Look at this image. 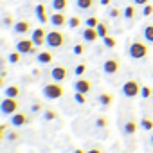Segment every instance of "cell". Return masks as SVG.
Wrapping results in <instances>:
<instances>
[{
    "label": "cell",
    "mask_w": 153,
    "mask_h": 153,
    "mask_svg": "<svg viewBox=\"0 0 153 153\" xmlns=\"http://www.w3.org/2000/svg\"><path fill=\"white\" fill-rule=\"evenodd\" d=\"M148 52H149V47L144 42H140V40L128 42V45H126V54L131 59H142V58L148 56Z\"/></svg>",
    "instance_id": "obj_1"
},
{
    "label": "cell",
    "mask_w": 153,
    "mask_h": 153,
    "mask_svg": "<svg viewBox=\"0 0 153 153\" xmlns=\"http://www.w3.org/2000/svg\"><path fill=\"white\" fill-rule=\"evenodd\" d=\"M65 43H67V36L59 29H54V31L47 33V42H45L47 47H51V49H61Z\"/></svg>",
    "instance_id": "obj_2"
},
{
    "label": "cell",
    "mask_w": 153,
    "mask_h": 153,
    "mask_svg": "<svg viewBox=\"0 0 153 153\" xmlns=\"http://www.w3.org/2000/svg\"><path fill=\"white\" fill-rule=\"evenodd\" d=\"M63 87L56 81V83H47V85H43V88H42V94H43V97L45 99H49V101H56V99H59L61 96H63Z\"/></svg>",
    "instance_id": "obj_3"
},
{
    "label": "cell",
    "mask_w": 153,
    "mask_h": 153,
    "mask_svg": "<svg viewBox=\"0 0 153 153\" xmlns=\"http://www.w3.org/2000/svg\"><path fill=\"white\" fill-rule=\"evenodd\" d=\"M15 49L20 51L22 54H38V45L33 42V38H20L15 43Z\"/></svg>",
    "instance_id": "obj_4"
},
{
    "label": "cell",
    "mask_w": 153,
    "mask_h": 153,
    "mask_svg": "<svg viewBox=\"0 0 153 153\" xmlns=\"http://www.w3.org/2000/svg\"><path fill=\"white\" fill-rule=\"evenodd\" d=\"M140 88H142V87L139 85V81H137V79H128V81H124V85H123L121 92H123V96H124V97L133 99V97L140 96Z\"/></svg>",
    "instance_id": "obj_5"
},
{
    "label": "cell",
    "mask_w": 153,
    "mask_h": 153,
    "mask_svg": "<svg viewBox=\"0 0 153 153\" xmlns=\"http://www.w3.org/2000/svg\"><path fill=\"white\" fill-rule=\"evenodd\" d=\"M18 108H20V105H18L16 97H6V96H4L2 105H0L2 115H13V114H16V112H18Z\"/></svg>",
    "instance_id": "obj_6"
},
{
    "label": "cell",
    "mask_w": 153,
    "mask_h": 153,
    "mask_svg": "<svg viewBox=\"0 0 153 153\" xmlns=\"http://www.w3.org/2000/svg\"><path fill=\"white\" fill-rule=\"evenodd\" d=\"M51 78H52V81H58V83L65 81V79L68 78V70H67V67H65L63 63H56V65L51 68Z\"/></svg>",
    "instance_id": "obj_7"
},
{
    "label": "cell",
    "mask_w": 153,
    "mask_h": 153,
    "mask_svg": "<svg viewBox=\"0 0 153 153\" xmlns=\"http://www.w3.org/2000/svg\"><path fill=\"white\" fill-rule=\"evenodd\" d=\"M29 33H33V24L29 20H18L13 25V34H16V36H24Z\"/></svg>",
    "instance_id": "obj_8"
},
{
    "label": "cell",
    "mask_w": 153,
    "mask_h": 153,
    "mask_svg": "<svg viewBox=\"0 0 153 153\" xmlns=\"http://www.w3.org/2000/svg\"><path fill=\"white\" fill-rule=\"evenodd\" d=\"M90 90H92V83H90V79H87V78H83V76H79V78L74 81V92L88 94Z\"/></svg>",
    "instance_id": "obj_9"
},
{
    "label": "cell",
    "mask_w": 153,
    "mask_h": 153,
    "mask_svg": "<svg viewBox=\"0 0 153 153\" xmlns=\"http://www.w3.org/2000/svg\"><path fill=\"white\" fill-rule=\"evenodd\" d=\"M49 24L52 25V27H63V25H67L68 24V18L65 16V13L63 11H54L52 15H51V20H49Z\"/></svg>",
    "instance_id": "obj_10"
},
{
    "label": "cell",
    "mask_w": 153,
    "mask_h": 153,
    "mask_svg": "<svg viewBox=\"0 0 153 153\" xmlns=\"http://www.w3.org/2000/svg\"><path fill=\"white\" fill-rule=\"evenodd\" d=\"M29 123H31V117L27 114H24V112H16V114L11 115V124L15 128H22V126H25Z\"/></svg>",
    "instance_id": "obj_11"
},
{
    "label": "cell",
    "mask_w": 153,
    "mask_h": 153,
    "mask_svg": "<svg viewBox=\"0 0 153 153\" xmlns=\"http://www.w3.org/2000/svg\"><path fill=\"white\" fill-rule=\"evenodd\" d=\"M31 38H33V42H34L38 47H42V45L47 42V31H45L43 27H36V29H33Z\"/></svg>",
    "instance_id": "obj_12"
},
{
    "label": "cell",
    "mask_w": 153,
    "mask_h": 153,
    "mask_svg": "<svg viewBox=\"0 0 153 153\" xmlns=\"http://www.w3.org/2000/svg\"><path fill=\"white\" fill-rule=\"evenodd\" d=\"M119 70V59L115 58H106L103 61V72L105 74H115Z\"/></svg>",
    "instance_id": "obj_13"
},
{
    "label": "cell",
    "mask_w": 153,
    "mask_h": 153,
    "mask_svg": "<svg viewBox=\"0 0 153 153\" xmlns=\"http://www.w3.org/2000/svg\"><path fill=\"white\" fill-rule=\"evenodd\" d=\"M34 15H36V18H38L40 24H49V20H51V16L47 15L45 4H38V6L34 7Z\"/></svg>",
    "instance_id": "obj_14"
},
{
    "label": "cell",
    "mask_w": 153,
    "mask_h": 153,
    "mask_svg": "<svg viewBox=\"0 0 153 153\" xmlns=\"http://www.w3.org/2000/svg\"><path fill=\"white\" fill-rule=\"evenodd\" d=\"M81 38H83L87 43H94V42H96L97 38H101V36H99V33H97V29H96V27H85V31H83Z\"/></svg>",
    "instance_id": "obj_15"
},
{
    "label": "cell",
    "mask_w": 153,
    "mask_h": 153,
    "mask_svg": "<svg viewBox=\"0 0 153 153\" xmlns=\"http://www.w3.org/2000/svg\"><path fill=\"white\" fill-rule=\"evenodd\" d=\"M123 18H124L126 22H133V20L137 18V6H135V4L126 6V7L123 9Z\"/></svg>",
    "instance_id": "obj_16"
},
{
    "label": "cell",
    "mask_w": 153,
    "mask_h": 153,
    "mask_svg": "<svg viewBox=\"0 0 153 153\" xmlns=\"http://www.w3.org/2000/svg\"><path fill=\"white\" fill-rule=\"evenodd\" d=\"M76 7L79 11H90L96 7V0H76Z\"/></svg>",
    "instance_id": "obj_17"
},
{
    "label": "cell",
    "mask_w": 153,
    "mask_h": 153,
    "mask_svg": "<svg viewBox=\"0 0 153 153\" xmlns=\"http://www.w3.org/2000/svg\"><path fill=\"white\" fill-rule=\"evenodd\" d=\"M123 131H124V135H128V137L135 135V131H137V123H135L133 119H128V121L124 123V126H123Z\"/></svg>",
    "instance_id": "obj_18"
},
{
    "label": "cell",
    "mask_w": 153,
    "mask_h": 153,
    "mask_svg": "<svg viewBox=\"0 0 153 153\" xmlns=\"http://www.w3.org/2000/svg\"><path fill=\"white\" fill-rule=\"evenodd\" d=\"M36 61L42 63V65H49V63H52V52H49V51L38 52V54H36Z\"/></svg>",
    "instance_id": "obj_19"
},
{
    "label": "cell",
    "mask_w": 153,
    "mask_h": 153,
    "mask_svg": "<svg viewBox=\"0 0 153 153\" xmlns=\"http://www.w3.org/2000/svg\"><path fill=\"white\" fill-rule=\"evenodd\" d=\"M51 7L54 11H67L68 9V0H51Z\"/></svg>",
    "instance_id": "obj_20"
},
{
    "label": "cell",
    "mask_w": 153,
    "mask_h": 153,
    "mask_svg": "<svg viewBox=\"0 0 153 153\" xmlns=\"http://www.w3.org/2000/svg\"><path fill=\"white\" fill-rule=\"evenodd\" d=\"M142 36L148 43H153V24H146L142 27Z\"/></svg>",
    "instance_id": "obj_21"
},
{
    "label": "cell",
    "mask_w": 153,
    "mask_h": 153,
    "mask_svg": "<svg viewBox=\"0 0 153 153\" xmlns=\"http://www.w3.org/2000/svg\"><path fill=\"white\" fill-rule=\"evenodd\" d=\"M4 96H6V97H18V96H20V87H18V85L6 87V88H4Z\"/></svg>",
    "instance_id": "obj_22"
},
{
    "label": "cell",
    "mask_w": 153,
    "mask_h": 153,
    "mask_svg": "<svg viewBox=\"0 0 153 153\" xmlns=\"http://www.w3.org/2000/svg\"><path fill=\"white\" fill-rule=\"evenodd\" d=\"M139 126H140L144 131H151V130H153V119H151V117H148V115H144V117L140 119Z\"/></svg>",
    "instance_id": "obj_23"
},
{
    "label": "cell",
    "mask_w": 153,
    "mask_h": 153,
    "mask_svg": "<svg viewBox=\"0 0 153 153\" xmlns=\"http://www.w3.org/2000/svg\"><path fill=\"white\" fill-rule=\"evenodd\" d=\"M16 22H15V16L11 15V13H6L4 16H2V27L4 29H9V27H13Z\"/></svg>",
    "instance_id": "obj_24"
},
{
    "label": "cell",
    "mask_w": 153,
    "mask_h": 153,
    "mask_svg": "<svg viewBox=\"0 0 153 153\" xmlns=\"http://www.w3.org/2000/svg\"><path fill=\"white\" fill-rule=\"evenodd\" d=\"M112 101H114V96H112V94H108V92H103V94L99 96V105H101V106H105V108H106V106H110V105H112Z\"/></svg>",
    "instance_id": "obj_25"
},
{
    "label": "cell",
    "mask_w": 153,
    "mask_h": 153,
    "mask_svg": "<svg viewBox=\"0 0 153 153\" xmlns=\"http://www.w3.org/2000/svg\"><path fill=\"white\" fill-rule=\"evenodd\" d=\"M97 33H99V36L101 38H105V36H108V31H110V27H108V22H105V20H101L99 24H97Z\"/></svg>",
    "instance_id": "obj_26"
},
{
    "label": "cell",
    "mask_w": 153,
    "mask_h": 153,
    "mask_svg": "<svg viewBox=\"0 0 153 153\" xmlns=\"http://www.w3.org/2000/svg\"><path fill=\"white\" fill-rule=\"evenodd\" d=\"M20 59H22V52H20V51H16V49H15L13 52H9V54H7V61H9V63H13V65H15V63H20Z\"/></svg>",
    "instance_id": "obj_27"
},
{
    "label": "cell",
    "mask_w": 153,
    "mask_h": 153,
    "mask_svg": "<svg viewBox=\"0 0 153 153\" xmlns=\"http://www.w3.org/2000/svg\"><path fill=\"white\" fill-rule=\"evenodd\" d=\"M103 40V43H105V47L106 49H115V45H117V40H115V36H105V38H101Z\"/></svg>",
    "instance_id": "obj_28"
},
{
    "label": "cell",
    "mask_w": 153,
    "mask_h": 153,
    "mask_svg": "<svg viewBox=\"0 0 153 153\" xmlns=\"http://www.w3.org/2000/svg\"><path fill=\"white\" fill-rule=\"evenodd\" d=\"M54 119H58V114L52 108H45L43 110V121H54Z\"/></svg>",
    "instance_id": "obj_29"
},
{
    "label": "cell",
    "mask_w": 153,
    "mask_h": 153,
    "mask_svg": "<svg viewBox=\"0 0 153 153\" xmlns=\"http://www.w3.org/2000/svg\"><path fill=\"white\" fill-rule=\"evenodd\" d=\"M67 25H68L70 29H78V27L81 25V18H79V16H70Z\"/></svg>",
    "instance_id": "obj_30"
},
{
    "label": "cell",
    "mask_w": 153,
    "mask_h": 153,
    "mask_svg": "<svg viewBox=\"0 0 153 153\" xmlns=\"http://www.w3.org/2000/svg\"><path fill=\"white\" fill-rule=\"evenodd\" d=\"M108 16L119 20V18L123 16V9H119V7H110V9H108Z\"/></svg>",
    "instance_id": "obj_31"
},
{
    "label": "cell",
    "mask_w": 153,
    "mask_h": 153,
    "mask_svg": "<svg viewBox=\"0 0 153 153\" xmlns=\"http://www.w3.org/2000/svg\"><path fill=\"white\" fill-rule=\"evenodd\" d=\"M87 67H88L87 63H78V65H76V68H74V74L79 78V76H83L87 72Z\"/></svg>",
    "instance_id": "obj_32"
},
{
    "label": "cell",
    "mask_w": 153,
    "mask_h": 153,
    "mask_svg": "<svg viewBox=\"0 0 153 153\" xmlns=\"http://www.w3.org/2000/svg\"><path fill=\"white\" fill-rule=\"evenodd\" d=\"M74 101L78 103V105H85L87 103V94H83V92H74Z\"/></svg>",
    "instance_id": "obj_33"
},
{
    "label": "cell",
    "mask_w": 153,
    "mask_h": 153,
    "mask_svg": "<svg viewBox=\"0 0 153 153\" xmlns=\"http://www.w3.org/2000/svg\"><path fill=\"white\" fill-rule=\"evenodd\" d=\"M72 52H74L76 56H81V54H85V45H83V43H76V45L72 47Z\"/></svg>",
    "instance_id": "obj_34"
},
{
    "label": "cell",
    "mask_w": 153,
    "mask_h": 153,
    "mask_svg": "<svg viewBox=\"0 0 153 153\" xmlns=\"http://www.w3.org/2000/svg\"><path fill=\"white\" fill-rule=\"evenodd\" d=\"M99 22H101V20H99L97 16H88V18H87V22H85V25H87V27H97V24H99Z\"/></svg>",
    "instance_id": "obj_35"
},
{
    "label": "cell",
    "mask_w": 153,
    "mask_h": 153,
    "mask_svg": "<svg viewBox=\"0 0 153 153\" xmlns=\"http://www.w3.org/2000/svg\"><path fill=\"white\" fill-rule=\"evenodd\" d=\"M151 94H153L151 87H142V88H140V97H142V99H149Z\"/></svg>",
    "instance_id": "obj_36"
},
{
    "label": "cell",
    "mask_w": 153,
    "mask_h": 153,
    "mask_svg": "<svg viewBox=\"0 0 153 153\" xmlns=\"http://www.w3.org/2000/svg\"><path fill=\"white\" fill-rule=\"evenodd\" d=\"M140 15H142V16H151V15H153V6H151V4H146V6H142V11H140Z\"/></svg>",
    "instance_id": "obj_37"
},
{
    "label": "cell",
    "mask_w": 153,
    "mask_h": 153,
    "mask_svg": "<svg viewBox=\"0 0 153 153\" xmlns=\"http://www.w3.org/2000/svg\"><path fill=\"white\" fill-rule=\"evenodd\" d=\"M29 110H31V114H40V112H42V110H45V108L42 106V103H33Z\"/></svg>",
    "instance_id": "obj_38"
},
{
    "label": "cell",
    "mask_w": 153,
    "mask_h": 153,
    "mask_svg": "<svg viewBox=\"0 0 153 153\" xmlns=\"http://www.w3.org/2000/svg\"><path fill=\"white\" fill-rule=\"evenodd\" d=\"M96 126L97 128H106L108 126V119L106 117H97L96 119Z\"/></svg>",
    "instance_id": "obj_39"
},
{
    "label": "cell",
    "mask_w": 153,
    "mask_h": 153,
    "mask_svg": "<svg viewBox=\"0 0 153 153\" xmlns=\"http://www.w3.org/2000/svg\"><path fill=\"white\" fill-rule=\"evenodd\" d=\"M4 137H6L7 140H16V139H18V133H16V131H9V133L4 135Z\"/></svg>",
    "instance_id": "obj_40"
},
{
    "label": "cell",
    "mask_w": 153,
    "mask_h": 153,
    "mask_svg": "<svg viewBox=\"0 0 153 153\" xmlns=\"http://www.w3.org/2000/svg\"><path fill=\"white\" fill-rule=\"evenodd\" d=\"M133 4L135 6H146V4H149V0H133Z\"/></svg>",
    "instance_id": "obj_41"
},
{
    "label": "cell",
    "mask_w": 153,
    "mask_h": 153,
    "mask_svg": "<svg viewBox=\"0 0 153 153\" xmlns=\"http://www.w3.org/2000/svg\"><path fill=\"white\" fill-rule=\"evenodd\" d=\"M87 153H103V149H99V148H92V149H88Z\"/></svg>",
    "instance_id": "obj_42"
},
{
    "label": "cell",
    "mask_w": 153,
    "mask_h": 153,
    "mask_svg": "<svg viewBox=\"0 0 153 153\" xmlns=\"http://www.w3.org/2000/svg\"><path fill=\"white\" fill-rule=\"evenodd\" d=\"M72 153H87V151H83V149H81V148H76V149H74V151H72Z\"/></svg>",
    "instance_id": "obj_43"
},
{
    "label": "cell",
    "mask_w": 153,
    "mask_h": 153,
    "mask_svg": "<svg viewBox=\"0 0 153 153\" xmlns=\"http://www.w3.org/2000/svg\"><path fill=\"white\" fill-rule=\"evenodd\" d=\"M112 2V0H101V6H108Z\"/></svg>",
    "instance_id": "obj_44"
},
{
    "label": "cell",
    "mask_w": 153,
    "mask_h": 153,
    "mask_svg": "<svg viewBox=\"0 0 153 153\" xmlns=\"http://www.w3.org/2000/svg\"><path fill=\"white\" fill-rule=\"evenodd\" d=\"M149 142H151V144H153V133H151V137H149Z\"/></svg>",
    "instance_id": "obj_45"
}]
</instances>
